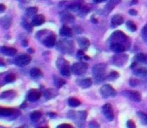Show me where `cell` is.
Returning a JSON list of instances; mask_svg holds the SVG:
<instances>
[{
	"mask_svg": "<svg viewBox=\"0 0 147 128\" xmlns=\"http://www.w3.org/2000/svg\"><path fill=\"white\" fill-rule=\"evenodd\" d=\"M14 80H15V76H14L13 74H8L5 78V81L8 82V83H9V82H13Z\"/></svg>",
	"mask_w": 147,
	"mask_h": 128,
	"instance_id": "836d02e7",
	"label": "cell"
},
{
	"mask_svg": "<svg viewBox=\"0 0 147 128\" xmlns=\"http://www.w3.org/2000/svg\"><path fill=\"white\" fill-rule=\"evenodd\" d=\"M5 5H3V4H0V13H2V12L5 11Z\"/></svg>",
	"mask_w": 147,
	"mask_h": 128,
	"instance_id": "60d3db41",
	"label": "cell"
},
{
	"mask_svg": "<svg viewBox=\"0 0 147 128\" xmlns=\"http://www.w3.org/2000/svg\"><path fill=\"white\" fill-rule=\"evenodd\" d=\"M102 111L107 120H109V121L113 120V118H114V113H113V109L110 103H106V104L102 107Z\"/></svg>",
	"mask_w": 147,
	"mask_h": 128,
	"instance_id": "52a82bcc",
	"label": "cell"
},
{
	"mask_svg": "<svg viewBox=\"0 0 147 128\" xmlns=\"http://www.w3.org/2000/svg\"><path fill=\"white\" fill-rule=\"evenodd\" d=\"M41 94L39 91H37V90H30L29 92H28V99H29L30 101H36L38 100L39 98H40Z\"/></svg>",
	"mask_w": 147,
	"mask_h": 128,
	"instance_id": "9a60e30c",
	"label": "cell"
},
{
	"mask_svg": "<svg viewBox=\"0 0 147 128\" xmlns=\"http://www.w3.org/2000/svg\"><path fill=\"white\" fill-rule=\"evenodd\" d=\"M124 95H126L128 98L132 99L135 102H139L141 100V95L138 91H133V90H129V91H124L123 92Z\"/></svg>",
	"mask_w": 147,
	"mask_h": 128,
	"instance_id": "30bf717a",
	"label": "cell"
},
{
	"mask_svg": "<svg viewBox=\"0 0 147 128\" xmlns=\"http://www.w3.org/2000/svg\"><path fill=\"white\" fill-rule=\"evenodd\" d=\"M103 1H105V0H94L95 3H100V2H103Z\"/></svg>",
	"mask_w": 147,
	"mask_h": 128,
	"instance_id": "7bdbcfd3",
	"label": "cell"
},
{
	"mask_svg": "<svg viewBox=\"0 0 147 128\" xmlns=\"http://www.w3.org/2000/svg\"><path fill=\"white\" fill-rule=\"evenodd\" d=\"M60 34L62 36H66V37H70L72 36V29L68 26H63V27L60 29Z\"/></svg>",
	"mask_w": 147,
	"mask_h": 128,
	"instance_id": "ac0fdd59",
	"label": "cell"
},
{
	"mask_svg": "<svg viewBox=\"0 0 147 128\" xmlns=\"http://www.w3.org/2000/svg\"><path fill=\"white\" fill-rule=\"evenodd\" d=\"M87 64L84 62H76L72 65V72L76 75H82L87 71Z\"/></svg>",
	"mask_w": 147,
	"mask_h": 128,
	"instance_id": "5b68a950",
	"label": "cell"
},
{
	"mask_svg": "<svg viewBox=\"0 0 147 128\" xmlns=\"http://www.w3.org/2000/svg\"><path fill=\"white\" fill-rule=\"evenodd\" d=\"M118 76H119V74L117 73L116 71H111L110 74L108 75V78L109 79H116V78H118Z\"/></svg>",
	"mask_w": 147,
	"mask_h": 128,
	"instance_id": "d6a6232c",
	"label": "cell"
},
{
	"mask_svg": "<svg viewBox=\"0 0 147 128\" xmlns=\"http://www.w3.org/2000/svg\"><path fill=\"white\" fill-rule=\"evenodd\" d=\"M100 93H101V95H102L103 97H105V98H106V97L115 96L117 92L111 85L106 84V85H103L102 87L100 88Z\"/></svg>",
	"mask_w": 147,
	"mask_h": 128,
	"instance_id": "8992f818",
	"label": "cell"
},
{
	"mask_svg": "<svg viewBox=\"0 0 147 128\" xmlns=\"http://www.w3.org/2000/svg\"><path fill=\"white\" fill-rule=\"evenodd\" d=\"M30 75H31V77H33V78H38L42 76V72H41V70L38 69V68H32L30 71Z\"/></svg>",
	"mask_w": 147,
	"mask_h": 128,
	"instance_id": "603a6c76",
	"label": "cell"
},
{
	"mask_svg": "<svg viewBox=\"0 0 147 128\" xmlns=\"http://www.w3.org/2000/svg\"><path fill=\"white\" fill-rule=\"evenodd\" d=\"M127 27H128V29H130V31H136V25L134 24V22L128 21L127 22Z\"/></svg>",
	"mask_w": 147,
	"mask_h": 128,
	"instance_id": "1f68e13d",
	"label": "cell"
},
{
	"mask_svg": "<svg viewBox=\"0 0 147 128\" xmlns=\"http://www.w3.org/2000/svg\"><path fill=\"white\" fill-rule=\"evenodd\" d=\"M78 84H79L82 88H88V87H90L91 84H92V80H91L90 78H84V79L79 80Z\"/></svg>",
	"mask_w": 147,
	"mask_h": 128,
	"instance_id": "2e32d148",
	"label": "cell"
},
{
	"mask_svg": "<svg viewBox=\"0 0 147 128\" xmlns=\"http://www.w3.org/2000/svg\"><path fill=\"white\" fill-rule=\"evenodd\" d=\"M57 47L60 51L64 53H71L73 51V43L69 40H61L58 42L57 44Z\"/></svg>",
	"mask_w": 147,
	"mask_h": 128,
	"instance_id": "277c9868",
	"label": "cell"
},
{
	"mask_svg": "<svg viewBox=\"0 0 147 128\" xmlns=\"http://www.w3.org/2000/svg\"><path fill=\"white\" fill-rule=\"evenodd\" d=\"M129 83H130V85H131V86H136L138 84V80L134 79V78H131V79H130V81H129Z\"/></svg>",
	"mask_w": 147,
	"mask_h": 128,
	"instance_id": "f35d334b",
	"label": "cell"
},
{
	"mask_svg": "<svg viewBox=\"0 0 147 128\" xmlns=\"http://www.w3.org/2000/svg\"><path fill=\"white\" fill-rule=\"evenodd\" d=\"M105 71H106V65L103 63L97 64L93 67L92 69V73L93 76H94L96 82H102L103 80L106 78V74H105Z\"/></svg>",
	"mask_w": 147,
	"mask_h": 128,
	"instance_id": "6da1fadb",
	"label": "cell"
},
{
	"mask_svg": "<svg viewBox=\"0 0 147 128\" xmlns=\"http://www.w3.org/2000/svg\"><path fill=\"white\" fill-rule=\"evenodd\" d=\"M137 3V0H133V1L131 2V4H136Z\"/></svg>",
	"mask_w": 147,
	"mask_h": 128,
	"instance_id": "ee69618b",
	"label": "cell"
},
{
	"mask_svg": "<svg viewBox=\"0 0 147 128\" xmlns=\"http://www.w3.org/2000/svg\"><path fill=\"white\" fill-rule=\"evenodd\" d=\"M68 104H69L71 107H77L80 105V101L76 98H69V100H68Z\"/></svg>",
	"mask_w": 147,
	"mask_h": 128,
	"instance_id": "d4e9b609",
	"label": "cell"
},
{
	"mask_svg": "<svg viewBox=\"0 0 147 128\" xmlns=\"http://www.w3.org/2000/svg\"><path fill=\"white\" fill-rule=\"evenodd\" d=\"M62 20H63L64 22H70V21H73L74 17L72 15H70V14H64V15L62 16Z\"/></svg>",
	"mask_w": 147,
	"mask_h": 128,
	"instance_id": "4dcf8cb0",
	"label": "cell"
},
{
	"mask_svg": "<svg viewBox=\"0 0 147 128\" xmlns=\"http://www.w3.org/2000/svg\"><path fill=\"white\" fill-rule=\"evenodd\" d=\"M28 24H29V23H28V22H26L25 20H24V21L22 22V25H23L24 27H25L27 30H29V31H31V29H32V27H31L30 25H28Z\"/></svg>",
	"mask_w": 147,
	"mask_h": 128,
	"instance_id": "8d00e7d4",
	"label": "cell"
},
{
	"mask_svg": "<svg viewBox=\"0 0 147 128\" xmlns=\"http://www.w3.org/2000/svg\"><path fill=\"white\" fill-rule=\"evenodd\" d=\"M14 110L12 108H1L0 107V115L2 116H9V115L13 114Z\"/></svg>",
	"mask_w": 147,
	"mask_h": 128,
	"instance_id": "7402d4cb",
	"label": "cell"
},
{
	"mask_svg": "<svg viewBox=\"0 0 147 128\" xmlns=\"http://www.w3.org/2000/svg\"><path fill=\"white\" fill-rule=\"evenodd\" d=\"M113 62H114L115 65L117 66H121V65H124L128 60V56L126 54H117L113 57Z\"/></svg>",
	"mask_w": 147,
	"mask_h": 128,
	"instance_id": "9c48e42d",
	"label": "cell"
},
{
	"mask_svg": "<svg viewBox=\"0 0 147 128\" xmlns=\"http://www.w3.org/2000/svg\"><path fill=\"white\" fill-rule=\"evenodd\" d=\"M142 37H143L144 41L147 42V24L143 27V29H142Z\"/></svg>",
	"mask_w": 147,
	"mask_h": 128,
	"instance_id": "e575fe53",
	"label": "cell"
},
{
	"mask_svg": "<svg viewBox=\"0 0 147 128\" xmlns=\"http://www.w3.org/2000/svg\"><path fill=\"white\" fill-rule=\"evenodd\" d=\"M89 127L90 128H99V124L95 122V121H91L90 124H89Z\"/></svg>",
	"mask_w": 147,
	"mask_h": 128,
	"instance_id": "74e56055",
	"label": "cell"
},
{
	"mask_svg": "<svg viewBox=\"0 0 147 128\" xmlns=\"http://www.w3.org/2000/svg\"><path fill=\"white\" fill-rule=\"evenodd\" d=\"M109 40L113 41V42H118V43H121V44L125 45L126 48L130 46V41H129V38L126 36L124 33H122L121 31H115L113 33L112 35L110 36Z\"/></svg>",
	"mask_w": 147,
	"mask_h": 128,
	"instance_id": "7a4b0ae2",
	"label": "cell"
},
{
	"mask_svg": "<svg viewBox=\"0 0 147 128\" xmlns=\"http://www.w3.org/2000/svg\"><path fill=\"white\" fill-rule=\"evenodd\" d=\"M41 115H42V114H41V112H39V111H34V112L31 113L30 118H31V120H32V121H37L41 117Z\"/></svg>",
	"mask_w": 147,
	"mask_h": 128,
	"instance_id": "4316f807",
	"label": "cell"
},
{
	"mask_svg": "<svg viewBox=\"0 0 147 128\" xmlns=\"http://www.w3.org/2000/svg\"><path fill=\"white\" fill-rule=\"evenodd\" d=\"M30 61H31V57L26 54L19 55V56H17L15 58V63L18 66H26L30 63Z\"/></svg>",
	"mask_w": 147,
	"mask_h": 128,
	"instance_id": "ba28073f",
	"label": "cell"
},
{
	"mask_svg": "<svg viewBox=\"0 0 147 128\" xmlns=\"http://www.w3.org/2000/svg\"><path fill=\"white\" fill-rule=\"evenodd\" d=\"M54 83H55V85H56V87H61V86H63L64 84H65V80H62L61 78H58L55 76Z\"/></svg>",
	"mask_w": 147,
	"mask_h": 128,
	"instance_id": "f1b7e54d",
	"label": "cell"
},
{
	"mask_svg": "<svg viewBox=\"0 0 147 128\" xmlns=\"http://www.w3.org/2000/svg\"><path fill=\"white\" fill-rule=\"evenodd\" d=\"M134 74L137 76H145L147 75V69L144 67H138V68H134Z\"/></svg>",
	"mask_w": 147,
	"mask_h": 128,
	"instance_id": "44dd1931",
	"label": "cell"
},
{
	"mask_svg": "<svg viewBox=\"0 0 147 128\" xmlns=\"http://www.w3.org/2000/svg\"><path fill=\"white\" fill-rule=\"evenodd\" d=\"M127 128H136V125H135V123L133 122V120L127 121Z\"/></svg>",
	"mask_w": 147,
	"mask_h": 128,
	"instance_id": "d590c367",
	"label": "cell"
},
{
	"mask_svg": "<svg viewBox=\"0 0 147 128\" xmlns=\"http://www.w3.org/2000/svg\"><path fill=\"white\" fill-rule=\"evenodd\" d=\"M39 128H48V127H39Z\"/></svg>",
	"mask_w": 147,
	"mask_h": 128,
	"instance_id": "f6af8a7d",
	"label": "cell"
},
{
	"mask_svg": "<svg viewBox=\"0 0 147 128\" xmlns=\"http://www.w3.org/2000/svg\"><path fill=\"white\" fill-rule=\"evenodd\" d=\"M44 45L47 47H52L55 45V43H56V37H55V35H49L48 37H46L44 40Z\"/></svg>",
	"mask_w": 147,
	"mask_h": 128,
	"instance_id": "4fadbf2b",
	"label": "cell"
},
{
	"mask_svg": "<svg viewBox=\"0 0 147 128\" xmlns=\"http://www.w3.org/2000/svg\"><path fill=\"white\" fill-rule=\"evenodd\" d=\"M119 1L120 0H110L109 3L107 4V7H106L107 9H108V11H110L112 8H114V6L116 5L117 3H119Z\"/></svg>",
	"mask_w": 147,
	"mask_h": 128,
	"instance_id": "f546056e",
	"label": "cell"
},
{
	"mask_svg": "<svg viewBox=\"0 0 147 128\" xmlns=\"http://www.w3.org/2000/svg\"><path fill=\"white\" fill-rule=\"evenodd\" d=\"M45 22V17L42 15V14H39V15H36L32 20V24L34 26H39L42 25L43 23Z\"/></svg>",
	"mask_w": 147,
	"mask_h": 128,
	"instance_id": "5bb4252c",
	"label": "cell"
},
{
	"mask_svg": "<svg viewBox=\"0 0 147 128\" xmlns=\"http://www.w3.org/2000/svg\"><path fill=\"white\" fill-rule=\"evenodd\" d=\"M0 23L1 25L3 26V28H9L10 27V24H11V19L9 17H4L2 19H0Z\"/></svg>",
	"mask_w": 147,
	"mask_h": 128,
	"instance_id": "cb8c5ba5",
	"label": "cell"
},
{
	"mask_svg": "<svg viewBox=\"0 0 147 128\" xmlns=\"http://www.w3.org/2000/svg\"><path fill=\"white\" fill-rule=\"evenodd\" d=\"M0 51H1L3 54L8 55V56H13V55H15L16 52H17V50H16L15 48H13V47H5V46L1 47Z\"/></svg>",
	"mask_w": 147,
	"mask_h": 128,
	"instance_id": "7c38bea8",
	"label": "cell"
},
{
	"mask_svg": "<svg viewBox=\"0 0 147 128\" xmlns=\"http://www.w3.org/2000/svg\"><path fill=\"white\" fill-rule=\"evenodd\" d=\"M37 11H38V9H37L36 7H29V8H27V10H26V15L27 16L36 15Z\"/></svg>",
	"mask_w": 147,
	"mask_h": 128,
	"instance_id": "484cf974",
	"label": "cell"
},
{
	"mask_svg": "<svg viewBox=\"0 0 147 128\" xmlns=\"http://www.w3.org/2000/svg\"><path fill=\"white\" fill-rule=\"evenodd\" d=\"M129 14H132V15H136V14H137V12H136L135 10H130Z\"/></svg>",
	"mask_w": 147,
	"mask_h": 128,
	"instance_id": "b9f144b4",
	"label": "cell"
},
{
	"mask_svg": "<svg viewBox=\"0 0 147 128\" xmlns=\"http://www.w3.org/2000/svg\"><path fill=\"white\" fill-rule=\"evenodd\" d=\"M57 67L59 68L60 72H61V74L63 76H66V77L70 76V74H71L70 67H69V65H68V62L65 59H63V58L58 59V60H57Z\"/></svg>",
	"mask_w": 147,
	"mask_h": 128,
	"instance_id": "3957f363",
	"label": "cell"
},
{
	"mask_svg": "<svg viewBox=\"0 0 147 128\" xmlns=\"http://www.w3.org/2000/svg\"><path fill=\"white\" fill-rule=\"evenodd\" d=\"M135 60L138 61L140 63L143 64H147V54H144V53H139L135 56Z\"/></svg>",
	"mask_w": 147,
	"mask_h": 128,
	"instance_id": "ffe728a7",
	"label": "cell"
},
{
	"mask_svg": "<svg viewBox=\"0 0 147 128\" xmlns=\"http://www.w3.org/2000/svg\"><path fill=\"white\" fill-rule=\"evenodd\" d=\"M78 44H79V46L81 47L82 49H86V48H88V46L90 45V42H89V40L87 38L82 37V38L78 39Z\"/></svg>",
	"mask_w": 147,
	"mask_h": 128,
	"instance_id": "d6986e66",
	"label": "cell"
},
{
	"mask_svg": "<svg viewBox=\"0 0 147 128\" xmlns=\"http://www.w3.org/2000/svg\"><path fill=\"white\" fill-rule=\"evenodd\" d=\"M122 22H123V17L121 15H118V14L114 15L111 19V23H112L113 26L120 25V24H122Z\"/></svg>",
	"mask_w": 147,
	"mask_h": 128,
	"instance_id": "e0dca14e",
	"label": "cell"
},
{
	"mask_svg": "<svg viewBox=\"0 0 147 128\" xmlns=\"http://www.w3.org/2000/svg\"><path fill=\"white\" fill-rule=\"evenodd\" d=\"M138 116L140 117V120H141V122L143 123V124H147V114L146 113H143L142 111H139V112H137Z\"/></svg>",
	"mask_w": 147,
	"mask_h": 128,
	"instance_id": "83f0119b",
	"label": "cell"
},
{
	"mask_svg": "<svg viewBox=\"0 0 147 128\" xmlns=\"http://www.w3.org/2000/svg\"><path fill=\"white\" fill-rule=\"evenodd\" d=\"M110 47H111V50L114 51V52H116V53H122L127 49L125 45L121 44V43H118V42H112L110 45Z\"/></svg>",
	"mask_w": 147,
	"mask_h": 128,
	"instance_id": "8fae6325",
	"label": "cell"
},
{
	"mask_svg": "<svg viewBox=\"0 0 147 128\" xmlns=\"http://www.w3.org/2000/svg\"><path fill=\"white\" fill-rule=\"evenodd\" d=\"M58 128H73L71 126L70 124H62V125H60V126H58Z\"/></svg>",
	"mask_w": 147,
	"mask_h": 128,
	"instance_id": "ab89813d",
	"label": "cell"
}]
</instances>
